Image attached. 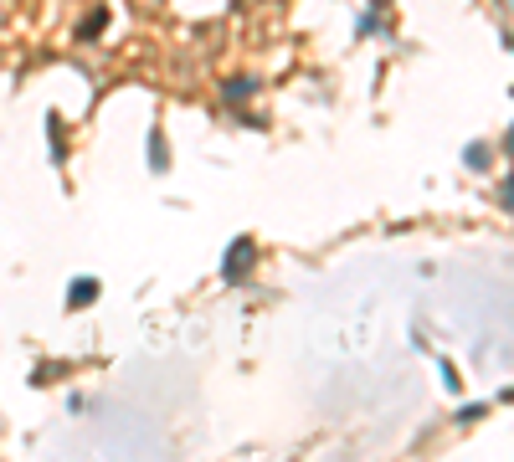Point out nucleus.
Instances as JSON below:
<instances>
[{"instance_id": "3", "label": "nucleus", "mask_w": 514, "mask_h": 462, "mask_svg": "<svg viewBox=\"0 0 514 462\" xmlns=\"http://www.w3.org/2000/svg\"><path fill=\"white\" fill-rule=\"evenodd\" d=\"M150 160H154V170H165V149H160V134H150Z\"/></svg>"}, {"instance_id": "1", "label": "nucleus", "mask_w": 514, "mask_h": 462, "mask_svg": "<svg viewBox=\"0 0 514 462\" xmlns=\"http://www.w3.org/2000/svg\"><path fill=\"white\" fill-rule=\"evenodd\" d=\"M98 298V277H77V283L67 288V308H83V303Z\"/></svg>"}, {"instance_id": "2", "label": "nucleus", "mask_w": 514, "mask_h": 462, "mask_svg": "<svg viewBox=\"0 0 514 462\" xmlns=\"http://www.w3.org/2000/svg\"><path fill=\"white\" fill-rule=\"evenodd\" d=\"M252 252H257V247L247 242V236H242V242H232V257H227V277H242V262L252 267Z\"/></svg>"}]
</instances>
